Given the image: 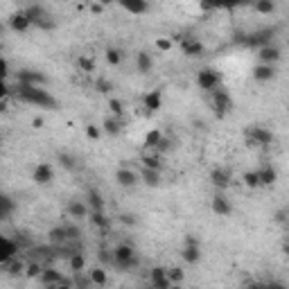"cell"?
<instances>
[{
    "mask_svg": "<svg viewBox=\"0 0 289 289\" xmlns=\"http://www.w3.org/2000/svg\"><path fill=\"white\" fill-rule=\"evenodd\" d=\"M219 81H221V75L215 68H201L197 72V86L201 88V91H210V93H213L215 88L219 86Z\"/></svg>",
    "mask_w": 289,
    "mask_h": 289,
    "instance_id": "obj_2",
    "label": "cell"
},
{
    "mask_svg": "<svg viewBox=\"0 0 289 289\" xmlns=\"http://www.w3.org/2000/svg\"><path fill=\"white\" fill-rule=\"evenodd\" d=\"M257 177H260V185H273V183L278 181V172H276V167H271V165H267L264 170H260L257 172Z\"/></svg>",
    "mask_w": 289,
    "mask_h": 289,
    "instance_id": "obj_26",
    "label": "cell"
},
{
    "mask_svg": "<svg viewBox=\"0 0 289 289\" xmlns=\"http://www.w3.org/2000/svg\"><path fill=\"white\" fill-rule=\"evenodd\" d=\"M242 183H244L247 187H251V190L260 187V177H257V172H253V170L244 172V174H242Z\"/></svg>",
    "mask_w": 289,
    "mask_h": 289,
    "instance_id": "obj_34",
    "label": "cell"
},
{
    "mask_svg": "<svg viewBox=\"0 0 289 289\" xmlns=\"http://www.w3.org/2000/svg\"><path fill=\"white\" fill-rule=\"evenodd\" d=\"M100 257L102 260H111V255H107V251H100Z\"/></svg>",
    "mask_w": 289,
    "mask_h": 289,
    "instance_id": "obj_59",
    "label": "cell"
},
{
    "mask_svg": "<svg viewBox=\"0 0 289 289\" xmlns=\"http://www.w3.org/2000/svg\"><path fill=\"white\" fill-rule=\"evenodd\" d=\"M18 95L30 104H36V107H57L54 97L43 88H34V86H18Z\"/></svg>",
    "mask_w": 289,
    "mask_h": 289,
    "instance_id": "obj_1",
    "label": "cell"
},
{
    "mask_svg": "<svg viewBox=\"0 0 289 289\" xmlns=\"http://www.w3.org/2000/svg\"><path fill=\"white\" fill-rule=\"evenodd\" d=\"M249 289H267V285H262V283H253Z\"/></svg>",
    "mask_w": 289,
    "mask_h": 289,
    "instance_id": "obj_57",
    "label": "cell"
},
{
    "mask_svg": "<svg viewBox=\"0 0 289 289\" xmlns=\"http://www.w3.org/2000/svg\"><path fill=\"white\" fill-rule=\"evenodd\" d=\"M276 77V66H267V64H257L253 68V79L255 81H271Z\"/></svg>",
    "mask_w": 289,
    "mask_h": 289,
    "instance_id": "obj_19",
    "label": "cell"
},
{
    "mask_svg": "<svg viewBox=\"0 0 289 289\" xmlns=\"http://www.w3.org/2000/svg\"><path fill=\"white\" fill-rule=\"evenodd\" d=\"M48 81V77L36 70H21L18 72V86H34V88H41L43 84Z\"/></svg>",
    "mask_w": 289,
    "mask_h": 289,
    "instance_id": "obj_5",
    "label": "cell"
},
{
    "mask_svg": "<svg viewBox=\"0 0 289 289\" xmlns=\"http://www.w3.org/2000/svg\"><path fill=\"white\" fill-rule=\"evenodd\" d=\"M57 161H59V165L64 167V170H75V158L70 154H66V151H61V154L57 156Z\"/></svg>",
    "mask_w": 289,
    "mask_h": 289,
    "instance_id": "obj_43",
    "label": "cell"
},
{
    "mask_svg": "<svg viewBox=\"0 0 289 289\" xmlns=\"http://www.w3.org/2000/svg\"><path fill=\"white\" fill-rule=\"evenodd\" d=\"M122 9L138 16V14H147L149 11V2H144V0H127V2H122Z\"/></svg>",
    "mask_w": 289,
    "mask_h": 289,
    "instance_id": "obj_21",
    "label": "cell"
},
{
    "mask_svg": "<svg viewBox=\"0 0 289 289\" xmlns=\"http://www.w3.org/2000/svg\"><path fill=\"white\" fill-rule=\"evenodd\" d=\"M120 221H122L124 226H134V224H136V215L124 213V215H120Z\"/></svg>",
    "mask_w": 289,
    "mask_h": 289,
    "instance_id": "obj_49",
    "label": "cell"
},
{
    "mask_svg": "<svg viewBox=\"0 0 289 289\" xmlns=\"http://www.w3.org/2000/svg\"><path fill=\"white\" fill-rule=\"evenodd\" d=\"M43 124H45V120H43V118H34L32 120V127L34 129H43Z\"/></svg>",
    "mask_w": 289,
    "mask_h": 289,
    "instance_id": "obj_54",
    "label": "cell"
},
{
    "mask_svg": "<svg viewBox=\"0 0 289 289\" xmlns=\"http://www.w3.org/2000/svg\"><path fill=\"white\" fill-rule=\"evenodd\" d=\"M249 136V144H255V147H267L273 143V134L267 127H251L247 131Z\"/></svg>",
    "mask_w": 289,
    "mask_h": 289,
    "instance_id": "obj_3",
    "label": "cell"
},
{
    "mask_svg": "<svg viewBox=\"0 0 289 289\" xmlns=\"http://www.w3.org/2000/svg\"><path fill=\"white\" fill-rule=\"evenodd\" d=\"M57 289H72V285H70L68 280H64V283H59V285H57Z\"/></svg>",
    "mask_w": 289,
    "mask_h": 289,
    "instance_id": "obj_56",
    "label": "cell"
},
{
    "mask_svg": "<svg viewBox=\"0 0 289 289\" xmlns=\"http://www.w3.org/2000/svg\"><path fill=\"white\" fill-rule=\"evenodd\" d=\"M14 213V201H11L7 194H0V219H5Z\"/></svg>",
    "mask_w": 289,
    "mask_h": 289,
    "instance_id": "obj_32",
    "label": "cell"
},
{
    "mask_svg": "<svg viewBox=\"0 0 289 289\" xmlns=\"http://www.w3.org/2000/svg\"><path fill=\"white\" fill-rule=\"evenodd\" d=\"M32 179L36 181V185H48L54 179V167L50 163H38L32 172Z\"/></svg>",
    "mask_w": 289,
    "mask_h": 289,
    "instance_id": "obj_7",
    "label": "cell"
},
{
    "mask_svg": "<svg viewBox=\"0 0 289 289\" xmlns=\"http://www.w3.org/2000/svg\"><path fill=\"white\" fill-rule=\"evenodd\" d=\"M111 257L118 267H122V264H127L129 260H131V257H136V249L131 247V244H118V247L113 249Z\"/></svg>",
    "mask_w": 289,
    "mask_h": 289,
    "instance_id": "obj_9",
    "label": "cell"
},
{
    "mask_svg": "<svg viewBox=\"0 0 289 289\" xmlns=\"http://www.w3.org/2000/svg\"><path fill=\"white\" fill-rule=\"evenodd\" d=\"M7 77H9V64L0 57V81H7Z\"/></svg>",
    "mask_w": 289,
    "mask_h": 289,
    "instance_id": "obj_47",
    "label": "cell"
},
{
    "mask_svg": "<svg viewBox=\"0 0 289 289\" xmlns=\"http://www.w3.org/2000/svg\"><path fill=\"white\" fill-rule=\"evenodd\" d=\"M280 48L278 45H264V48H260L257 50V59H260V64H267V66H276L280 61Z\"/></svg>",
    "mask_w": 289,
    "mask_h": 289,
    "instance_id": "obj_8",
    "label": "cell"
},
{
    "mask_svg": "<svg viewBox=\"0 0 289 289\" xmlns=\"http://www.w3.org/2000/svg\"><path fill=\"white\" fill-rule=\"evenodd\" d=\"M143 104H144V108H147V113L161 111V108H163V91H161V88L149 91L147 95L143 97Z\"/></svg>",
    "mask_w": 289,
    "mask_h": 289,
    "instance_id": "obj_10",
    "label": "cell"
},
{
    "mask_svg": "<svg viewBox=\"0 0 289 289\" xmlns=\"http://www.w3.org/2000/svg\"><path fill=\"white\" fill-rule=\"evenodd\" d=\"M2 30H5V27H2V23H0V36H2Z\"/></svg>",
    "mask_w": 289,
    "mask_h": 289,
    "instance_id": "obj_61",
    "label": "cell"
},
{
    "mask_svg": "<svg viewBox=\"0 0 289 289\" xmlns=\"http://www.w3.org/2000/svg\"><path fill=\"white\" fill-rule=\"evenodd\" d=\"M100 136H102L100 127H95V124H88V127H86V138L88 140H100Z\"/></svg>",
    "mask_w": 289,
    "mask_h": 289,
    "instance_id": "obj_45",
    "label": "cell"
},
{
    "mask_svg": "<svg viewBox=\"0 0 289 289\" xmlns=\"http://www.w3.org/2000/svg\"><path fill=\"white\" fill-rule=\"evenodd\" d=\"M276 2H273V0H257L255 5H253V9L257 11V14H273V11H276Z\"/></svg>",
    "mask_w": 289,
    "mask_h": 289,
    "instance_id": "obj_35",
    "label": "cell"
},
{
    "mask_svg": "<svg viewBox=\"0 0 289 289\" xmlns=\"http://www.w3.org/2000/svg\"><path fill=\"white\" fill-rule=\"evenodd\" d=\"M77 66H79L81 72H95V59L88 57V54H79L77 57Z\"/></svg>",
    "mask_w": 289,
    "mask_h": 289,
    "instance_id": "obj_31",
    "label": "cell"
},
{
    "mask_svg": "<svg viewBox=\"0 0 289 289\" xmlns=\"http://www.w3.org/2000/svg\"><path fill=\"white\" fill-rule=\"evenodd\" d=\"M66 213L72 217V219H86L88 217V206L84 204V201H77V199H72V201H68V206H66Z\"/></svg>",
    "mask_w": 289,
    "mask_h": 289,
    "instance_id": "obj_17",
    "label": "cell"
},
{
    "mask_svg": "<svg viewBox=\"0 0 289 289\" xmlns=\"http://www.w3.org/2000/svg\"><path fill=\"white\" fill-rule=\"evenodd\" d=\"M41 283L45 285V287H50V285H59V283H64V276H61V273L57 271L54 267H43Z\"/></svg>",
    "mask_w": 289,
    "mask_h": 289,
    "instance_id": "obj_20",
    "label": "cell"
},
{
    "mask_svg": "<svg viewBox=\"0 0 289 289\" xmlns=\"http://www.w3.org/2000/svg\"><path fill=\"white\" fill-rule=\"evenodd\" d=\"M136 68H138V72H143V75L151 72V68H154V59H151V54L140 52L138 57H136Z\"/></svg>",
    "mask_w": 289,
    "mask_h": 289,
    "instance_id": "obj_27",
    "label": "cell"
},
{
    "mask_svg": "<svg viewBox=\"0 0 289 289\" xmlns=\"http://www.w3.org/2000/svg\"><path fill=\"white\" fill-rule=\"evenodd\" d=\"M88 210L91 213H104V199L97 190H88Z\"/></svg>",
    "mask_w": 289,
    "mask_h": 289,
    "instance_id": "obj_24",
    "label": "cell"
},
{
    "mask_svg": "<svg viewBox=\"0 0 289 289\" xmlns=\"http://www.w3.org/2000/svg\"><path fill=\"white\" fill-rule=\"evenodd\" d=\"M91 11H93V14H102L104 5H100V2H91Z\"/></svg>",
    "mask_w": 289,
    "mask_h": 289,
    "instance_id": "obj_52",
    "label": "cell"
},
{
    "mask_svg": "<svg viewBox=\"0 0 289 289\" xmlns=\"http://www.w3.org/2000/svg\"><path fill=\"white\" fill-rule=\"evenodd\" d=\"M102 129L107 136H120V131H122V120L118 118H107L102 122Z\"/></svg>",
    "mask_w": 289,
    "mask_h": 289,
    "instance_id": "obj_28",
    "label": "cell"
},
{
    "mask_svg": "<svg viewBox=\"0 0 289 289\" xmlns=\"http://www.w3.org/2000/svg\"><path fill=\"white\" fill-rule=\"evenodd\" d=\"M84 267H86L84 255H81V253H72V255H70V269L75 273H79V271H84Z\"/></svg>",
    "mask_w": 289,
    "mask_h": 289,
    "instance_id": "obj_40",
    "label": "cell"
},
{
    "mask_svg": "<svg viewBox=\"0 0 289 289\" xmlns=\"http://www.w3.org/2000/svg\"><path fill=\"white\" fill-rule=\"evenodd\" d=\"M210 181H213V185L217 187V190H226V187L230 185V172L226 170V167H215V170L210 172Z\"/></svg>",
    "mask_w": 289,
    "mask_h": 289,
    "instance_id": "obj_14",
    "label": "cell"
},
{
    "mask_svg": "<svg viewBox=\"0 0 289 289\" xmlns=\"http://www.w3.org/2000/svg\"><path fill=\"white\" fill-rule=\"evenodd\" d=\"M140 163H143L144 170L163 172V161H161V156H143V158H140Z\"/></svg>",
    "mask_w": 289,
    "mask_h": 289,
    "instance_id": "obj_30",
    "label": "cell"
},
{
    "mask_svg": "<svg viewBox=\"0 0 289 289\" xmlns=\"http://www.w3.org/2000/svg\"><path fill=\"white\" fill-rule=\"evenodd\" d=\"M91 221L97 226V228H102V230H107L108 226H111V221H108V217L104 213H91Z\"/></svg>",
    "mask_w": 289,
    "mask_h": 289,
    "instance_id": "obj_39",
    "label": "cell"
},
{
    "mask_svg": "<svg viewBox=\"0 0 289 289\" xmlns=\"http://www.w3.org/2000/svg\"><path fill=\"white\" fill-rule=\"evenodd\" d=\"M23 273H25V264H23L21 260H16V257H11L9 262H7V276H9V278H18Z\"/></svg>",
    "mask_w": 289,
    "mask_h": 289,
    "instance_id": "obj_29",
    "label": "cell"
},
{
    "mask_svg": "<svg viewBox=\"0 0 289 289\" xmlns=\"http://www.w3.org/2000/svg\"><path fill=\"white\" fill-rule=\"evenodd\" d=\"M181 257L187 264H197L201 260V249H199V242L194 240L192 235L185 237V249L181 251Z\"/></svg>",
    "mask_w": 289,
    "mask_h": 289,
    "instance_id": "obj_6",
    "label": "cell"
},
{
    "mask_svg": "<svg viewBox=\"0 0 289 289\" xmlns=\"http://www.w3.org/2000/svg\"><path fill=\"white\" fill-rule=\"evenodd\" d=\"M161 138H163L161 129H149V131L144 134V138H143L144 149H156V147H158V143H161Z\"/></svg>",
    "mask_w": 289,
    "mask_h": 289,
    "instance_id": "obj_25",
    "label": "cell"
},
{
    "mask_svg": "<svg viewBox=\"0 0 289 289\" xmlns=\"http://www.w3.org/2000/svg\"><path fill=\"white\" fill-rule=\"evenodd\" d=\"M48 235H50V242H52V244H64V242L68 240L64 226H54V228H50Z\"/></svg>",
    "mask_w": 289,
    "mask_h": 289,
    "instance_id": "obj_36",
    "label": "cell"
},
{
    "mask_svg": "<svg viewBox=\"0 0 289 289\" xmlns=\"http://www.w3.org/2000/svg\"><path fill=\"white\" fill-rule=\"evenodd\" d=\"M210 208H213V213L217 215V217H228V215L233 213V204H230L224 194H215L213 201H210Z\"/></svg>",
    "mask_w": 289,
    "mask_h": 289,
    "instance_id": "obj_12",
    "label": "cell"
},
{
    "mask_svg": "<svg viewBox=\"0 0 289 289\" xmlns=\"http://www.w3.org/2000/svg\"><path fill=\"white\" fill-rule=\"evenodd\" d=\"M170 289H181V285H172V287Z\"/></svg>",
    "mask_w": 289,
    "mask_h": 289,
    "instance_id": "obj_60",
    "label": "cell"
},
{
    "mask_svg": "<svg viewBox=\"0 0 289 289\" xmlns=\"http://www.w3.org/2000/svg\"><path fill=\"white\" fill-rule=\"evenodd\" d=\"M170 149H172V140L163 136L161 143H158V147H156V151H158V154H165V151H170Z\"/></svg>",
    "mask_w": 289,
    "mask_h": 289,
    "instance_id": "obj_46",
    "label": "cell"
},
{
    "mask_svg": "<svg viewBox=\"0 0 289 289\" xmlns=\"http://www.w3.org/2000/svg\"><path fill=\"white\" fill-rule=\"evenodd\" d=\"M285 219H287V210H278V215H276V221H278V224H285Z\"/></svg>",
    "mask_w": 289,
    "mask_h": 289,
    "instance_id": "obj_53",
    "label": "cell"
},
{
    "mask_svg": "<svg viewBox=\"0 0 289 289\" xmlns=\"http://www.w3.org/2000/svg\"><path fill=\"white\" fill-rule=\"evenodd\" d=\"M204 43L197 41V38H183L181 41V52L185 54V57H190V59H194V57H201L204 54Z\"/></svg>",
    "mask_w": 289,
    "mask_h": 289,
    "instance_id": "obj_13",
    "label": "cell"
},
{
    "mask_svg": "<svg viewBox=\"0 0 289 289\" xmlns=\"http://www.w3.org/2000/svg\"><path fill=\"white\" fill-rule=\"evenodd\" d=\"M120 61H122V52H120L118 48H108L107 50V64L108 66H120Z\"/></svg>",
    "mask_w": 289,
    "mask_h": 289,
    "instance_id": "obj_42",
    "label": "cell"
},
{
    "mask_svg": "<svg viewBox=\"0 0 289 289\" xmlns=\"http://www.w3.org/2000/svg\"><path fill=\"white\" fill-rule=\"evenodd\" d=\"M9 27L14 30V32H27L30 27H32V23H30V18L25 16V11H14L9 16Z\"/></svg>",
    "mask_w": 289,
    "mask_h": 289,
    "instance_id": "obj_16",
    "label": "cell"
},
{
    "mask_svg": "<svg viewBox=\"0 0 289 289\" xmlns=\"http://www.w3.org/2000/svg\"><path fill=\"white\" fill-rule=\"evenodd\" d=\"M199 7H201L204 11H213V9H215V5H210V2H201Z\"/></svg>",
    "mask_w": 289,
    "mask_h": 289,
    "instance_id": "obj_55",
    "label": "cell"
},
{
    "mask_svg": "<svg viewBox=\"0 0 289 289\" xmlns=\"http://www.w3.org/2000/svg\"><path fill=\"white\" fill-rule=\"evenodd\" d=\"M115 181H118L120 187H136L140 181V177L134 170H129V167H120V170L115 172Z\"/></svg>",
    "mask_w": 289,
    "mask_h": 289,
    "instance_id": "obj_11",
    "label": "cell"
},
{
    "mask_svg": "<svg viewBox=\"0 0 289 289\" xmlns=\"http://www.w3.org/2000/svg\"><path fill=\"white\" fill-rule=\"evenodd\" d=\"M95 91L100 93V95H108V93L113 91V81L107 79V77H100V79L95 81Z\"/></svg>",
    "mask_w": 289,
    "mask_h": 289,
    "instance_id": "obj_37",
    "label": "cell"
},
{
    "mask_svg": "<svg viewBox=\"0 0 289 289\" xmlns=\"http://www.w3.org/2000/svg\"><path fill=\"white\" fill-rule=\"evenodd\" d=\"M213 107L217 111V115H226V113L233 111V100L226 91H219V88H215L213 91Z\"/></svg>",
    "mask_w": 289,
    "mask_h": 289,
    "instance_id": "obj_4",
    "label": "cell"
},
{
    "mask_svg": "<svg viewBox=\"0 0 289 289\" xmlns=\"http://www.w3.org/2000/svg\"><path fill=\"white\" fill-rule=\"evenodd\" d=\"M149 278H151L154 289H170L172 287V283L167 280V269H163V267H154V269H151Z\"/></svg>",
    "mask_w": 289,
    "mask_h": 289,
    "instance_id": "obj_15",
    "label": "cell"
},
{
    "mask_svg": "<svg viewBox=\"0 0 289 289\" xmlns=\"http://www.w3.org/2000/svg\"><path fill=\"white\" fill-rule=\"evenodd\" d=\"M41 271H43V267L38 262H30V264H25V278H30V280H34V278H41Z\"/></svg>",
    "mask_w": 289,
    "mask_h": 289,
    "instance_id": "obj_38",
    "label": "cell"
},
{
    "mask_svg": "<svg viewBox=\"0 0 289 289\" xmlns=\"http://www.w3.org/2000/svg\"><path fill=\"white\" fill-rule=\"evenodd\" d=\"M140 181H143L147 187H158L161 185V181H163V177H161V172L144 170L143 167V172H140Z\"/></svg>",
    "mask_w": 289,
    "mask_h": 289,
    "instance_id": "obj_22",
    "label": "cell"
},
{
    "mask_svg": "<svg viewBox=\"0 0 289 289\" xmlns=\"http://www.w3.org/2000/svg\"><path fill=\"white\" fill-rule=\"evenodd\" d=\"M7 95H9V86L7 81H0V100H7Z\"/></svg>",
    "mask_w": 289,
    "mask_h": 289,
    "instance_id": "obj_50",
    "label": "cell"
},
{
    "mask_svg": "<svg viewBox=\"0 0 289 289\" xmlns=\"http://www.w3.org/2000/svg\"><path fill=\"white\" fill-rule=\"evenodd\" d=\"M88 283L95 285V287H104V285L108 283V273L104 271L102 267H95L88 271Z\"/></svg>",
    "mask_w": 289,
    "mask_h": 289,
    "instance_id": "obj_23",
    "label": "cell"
},
{
    "mask_svg": "<svg viewBox=\"0 0 289 289\" xmlns=\"http://www.w3.org/2000/svg\"><path fill=\"white\" fill-rule=\"evenodd\" d=\"M16 242L7 240L5 235H0V264H7L14 257V253H16Z\"/></svg>",
    "mask_w": 289,
    "mask_h": 289,
    "instance_id": "obj_18",
    "label": "cell"
},
{
    "mask_svg": "<svg viewBox=\"0 0 289 289\" xmlns=\"http://www.w3.org/2000/svg\"><path fill=\"white\" fill-rule=\"evenodd\" d=\"M134 267H138V255H136V257H131V260H129L127 264H122L120 269H134Z\"/></svg>",
    "mask_w": 289,
    "mask_h": 289,
    "instance_id": "obj_51",
    "label": "cell"
},
{
    "mask_svg": "<svg viewBox=\"0 0 289 289\" xmlns=\"http://www.w3.org/2000/svg\"><path fill=\"white\" fill-rule=\"evenodd\" d=\"M167 280H170L172 285H181L183 280H185V271H183L181 267H170L167 269Z\"/></svg>",
    "mask_w": 289,
    "mask_h": 289,
    "instance_id": "obj_33",
    "label": "cell"
},
{
    "mask_svg": "<svg viewBox=\"0 0 289 289\" xmlns=\"http://www.w3.org/2000/svg\"><path fill=\"white\" fill-rule=\"evenodd\" d=\"M108 108H111L113 118L122 120V115H124V107H122V102H120V100H115V97H111V100H108Z\"/></svg>",
    "mask_w": 289,
    "mask_h": 289,
    "instance_id": "obj_41",
    "label": "cell"
},
{
    "mask_svg": "<svg viewBox=\"0 0 289 289\" xmlns=\"http://www.w3.org/2000/svg\"><path fill=\"white\" fill-rule=\"evenodd\" d=\"M66 228V237H68V240H77V237L81 235V230L77 228V226H64Z\"/></svg>",
    "mask_w": 289,
    "mask_h": 289,
    "instance_id": "obj_48",
    "label": "cell"
},
{
    "mask_svg": "<svg viewBox=\"0 0 289 289\" xmlns=\"http://www.w3.org/2000/svg\"><path fill=\"white\" fill-rule=\"evenodd\" d=\"M7 111V100H0V113Z\"/></svg>",
    "mask_w": 289,
    "mask_h": 289,
    "instance_id": "obj_58",
    "label": "cell"
},
{
    "mask_svg": "<svg viewBox=\"0 0 289 289\" xmlns=\"http://www.w3.org/2000/svg\"><path fill=\"white\" fill-rule=\"evenodd\" d=\"M172 45H174V41H172V38H167V36L156 38V48L161 50V52H170V50H172Z\"/></svg>",
    "mask_w": 289,
    "mask_h": 289,
    "instance_id": "obj_44",
    "label": "cell"
}]
</instances>
